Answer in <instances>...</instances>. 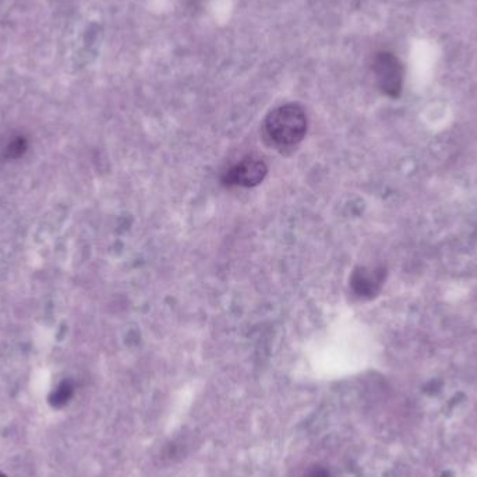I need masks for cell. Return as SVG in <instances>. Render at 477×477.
Returning a JSON list of instances; mask_svg holds the SVG:
<instances>
[{
  "instance_id": "5",
  "label": "cell",
  "mask_w": 477,
  "mask_h": 477,
  "mask_svg": "<svg viewBox=\"0 0 477 477\" xmlns=\"http://www.w3.org/2000/svg\"><path fill=\"white\" fill-rule=\"evenodd\" d=\"M28 150V141L23 136H13L3 147L1 158L4 161H16L21 158Z\"/></svg>"
},
{
  "instance_id": "8",
  "label": "cell",
  "mask_w": 477,
  "mask_h": 477,
  "mask_svg": "<svg viewBox=\"0 0 477 477\" xmlns=\"http://www.w3.org/2000/svg\"><path fill=\"white\" fill-rule=\"evenodd\" d=\"M0 477H7V476H6V475H3V473H1V472H0Z\"/></svg>"
},
{
  "instance_id": "4",
  "label": "cell",
  "mask_w": 477,
  "mask_h": 477,
  "mask_svg": "<svg viewBox=\"0 0 477 477\" xmlns=\"http://www.w3.org/2000/svg\"><path fill=\"white\" fill-rule=\"evenodd\" d=\"M385 275L384 268H357L350 279L353 292L363 299H373L378 295L385 281Z\"/></svg>"
},
{
  "instance_id": "7",
  "label": "cell",
  "mask_w": 477,
  "mask_h": 477,
  "mask_svg": "<svg viewBox=\"0 0 477 477\" xmlns=\"http://www.w3.org/2000/svg\"><path fill=\"white\" fill-rule=\"evenodd\" d=\"M305 477H331L330 472L325 469V468H321V466H314L311 468L308 472L306 473Z\"/></svg>"
},
{
  "instance_id": "1",
  "label": "cell",
  "mask_w": 477,
  "mask_h": 477,
  "mask_svg": "<svg viewBox=\"0 0 477 477\" xmlns=\"http://www.w3.org/2000/svg\"><path fill=\"white\" fill-rule=\"evenodd\" d=\"M266 132L273 142L281 145L300 142L307 132L305 109L298 103H286L273 109L266 120Z\"/></svg>"
},
{
  "instance_id": "2",
  "label": "cell",
  "mask_w": 477,
  "mask_h": 477,
  "mask_svg": "<svg viewBox=\"0 0 477 477\" xmlns=\"http://www.w3.org/2000/svg\"><path fill=\"white\" fill-rule=\"evenodd\" d=\"M373 71L379 90L391 97H399L404 84V70L398 58L391 52H378L373 61Z\"/></svg>"
},
{
  "instance_id": "6",
  "label": "cell",
  "mask_w": 477,
  "mask_h": 477,
  "mask_svg": "<svg viewBox=\"0 0 477 477\" xmlns=\"http://www.w3.org/2000/svg\"><path fill=\"white\" fill-rule=\"evenodd\" d=\"M74 395V385L70 379H65L62 381L58 388L51 394L49 397V404L56 408V409H61L63 407H66L70 399L73 398Z\"/></svg>"
},
{
  "instance_id": "3",
  "label": "cell",
  "mask_w": 477,
  "mask_h": 477,
  "mask_svg": "<svg viewBox=\"0 0 477 477\" xmlns=\"http://www.w3.org/2000/svg\"><path fill=\"white\" fill-rule=\"evenodd\" d=\"M267 167L260 159H244L225 173L224 183L228 186L254 187L260 184L267 176Z\"/></svg>"
}]
</instances>
